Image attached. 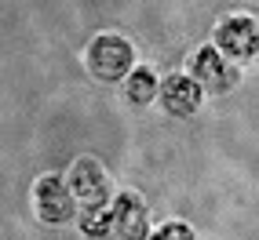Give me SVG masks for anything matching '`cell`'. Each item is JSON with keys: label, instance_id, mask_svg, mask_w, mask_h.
I'll list each match as a JSON object with an SVG mask.
<instances>
[{"label": "cell", "instance_id": "cell-10", "mask_svg": "<svg viewBox=\"0 0 259 240\" xmlns=\"http://www.w3.org/2000/svg\"><path fill=\"white\" fill-rule=\"evenodd\" d=\"M150 240H197V236L186 222H164L157 233H150Z\"/></svg>", "mask_w": 259, "mask_h": 240}, {"label": "cell", "instance_id": "cell-6", "mask_svg": "<svg viewBox=\"0 0 259 240\" xmlns=\"http://www.w3.org/2000/svg\"><path fill=\"white\" fill-rule=\"evenodd\" d=\"M110 218H113V233L120 240H146L150 236V222H146V204L135 190L117 193L110 204Z\"/></svg>", "mask_w": 259, "mask_h": 240}, {"label": "cell", "instance_id": "cell-1", "mask_svg": "<svg viewBox=\"0 0 259 240\" xmlns=\"http://www.w3.org/2000/svg\"><path fill=\"white\" fill-rule=\"evenodd\" d=\"M132 62H135V47L120 33H99L84 47V70H88V77H95L102 84H117V80L132 77V70H135Z\"/></svg>", "mask_w": 259, "mask_h": 240}, {"label": "cell", "instance_id": "cell-5", "mask_svg": "<svg viewBox=\"0 0 259 240\" xmlns=\"http://www.w3.org/2000/svg\"><path fill=\"white\" fill-rule=\"evenodd\" d=\"M190 80L208 95H223L237 84V70L215 47H201V51H194V58H190Z\"/></svg>", "mask_w": 259, "mask_h": 240}, {"label": "cell", "instance_id": "cell-9", "mask_svg": "<svg viewBox=\"0 0 259 240\" xmlns=\"http://www.w3.org/2000/svg\"><path fill=\"white\" fill-rule=\"evenodd\" d=\"M80 233L84 236H110L113 233V218H110V211L102 208V211H84L80 215Z\"/></svg>", "mask_w": 259, "mask_h": 240}, {"label": "cell", "instance_id": "cell-4", "mask_svg": "<svg viewBox=\"0 0 259 240\" xmlns=\"http://www.w3.org/2000/svg\"><path fill=\"white\" fill-rule=\"evenodd\" d=\"M70 193L84 204V211H102L106 204H113L110 200V175L92 157H80L70 167Z\"/></svg>", "mask_w": 259, "mask_h": 240}, {"label": "cell", "instance_id": "cell-7", "mask_svg": "<svg viewBox=\"0 0 259 240\" xmlns=\"http://www.w3.org/2000/svg\"><path fill=\"white\" fill-rule=\"evenodd\" d=\"M201 98H204V91L186 73H176V77L161 80V106L171 116H194L201 109Z\"/></svg>", "mask_w": 259, "mask_h": 240}, {"label": "cell", "instance_id": "cell-2", "mask_svg": "<svg viewBox=\"0 0 259 240\" xmlns=\"http://www.w3.org/2000/svg\"><path fill=\"white\" fill-rule=\"evenodd\" d=\"M33 211L40 215V222L48 226H62V222H73L77 215V197L70 193V182L59 175H44L33 182Z\"/></svg>", "mask_w": 259, "mask_h": 240}, {"label": "cell", "instance_id": "cell-8", "mask_svg": "<svg viewBox=\"0 0 259 240\" xmlns=\"http://www.w3.org/2000/svg\"><path fill=\"white\" fill-rule=\"evenodd\" d=\"M124 95L132 106H150L153 98L161 95V84H157V73L150 70V66H135L128 84H124Z\"/></svg>", "mask_w": 259, "mask_h": 240}, {"label": "cell", "instance_id": "cell-3", "mask_svg": "<svg viewBox=\"0 0 259 240\" xmlns=\"http://www.w3.org/2000/svg\"><path fill=\"white\" fill-rule=\"evenodd\" d=\"M215 51L230 62H248L259 55V26L248 15H227L215 26Z\"/></svg>", "mask_w": 259, "mask_h": 240}]
</instances>
